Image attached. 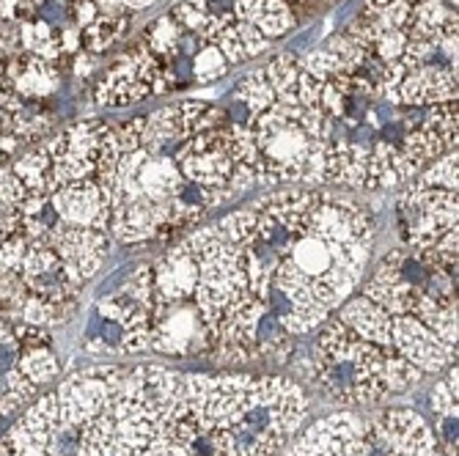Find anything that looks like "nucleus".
I'll list each match as a JSON object with an SVG mask.
<instances>
[{
    "instance_id": "nucleus-1",
    "label": "nucleus",
    "mask_w": 459,
    "mask_h": 456,
    "mask_svg": "<svg viewBox=\"0 0 459 456\" xmlns=\"http://www.w3.org/2000/svg\"><path fill=\"white\" fill-rule=\"evenodd\" d=\"M247 247L267 278V314L289 336H306L363 283L377 220L355 198L325 187H286L250 203Z\"/></svg>"
},
{
    "instance_id": "nucleus-2",
    "label": "nucleus",
    "mask_w": 459,
    "mask_h": 456,
    "mask_svg": "<svg viewBox=\"0 0 459 456\" xmlns=\"http://www.w3.org/2000/svg\"><path fill=\"white\" fill-rule=\"evenodd\" d=\"M306 377L339 404L371 407L394 393L415 388L424 374L396 349H383L360 339L339 316L319 324Z\"/></svg>"
},
{
    "instance_id": "nucleus-3",
    "label": "nucleus",
    "mask_w": 459,
    "mask_h": 456,
    "mask_svg": "<svg viewBox=\"0 0 459 456\" xmlns=\"http://www.w3.org/2000/svg\"><path fill=\"white\" fill-rule=\"evenodd\" d=\"M303 113L306 108L298 99H275L264 113L245 121L256 146V185L270 187L306 182L311 187H322L325 143L314 141L303 130Z\"/></svg>"
},
{
    "instance_id": "nucleus-4",
    "label": "nucleus",
    "mask_w": 459,
    "mask_h": 456,
    "mask_svg": "<svg viewBox=\"0 0 459 456\" xmlns=\"http://www.w3.org/2000/svg\"><path fill=\"white\" fill-rule=\"evenodd\" d=\"M41 146L50 154L53 179L58 187L80 179H97L100 185L113 187V176L121 159L113 124L74 121Z\"/></svg>"
},
{
    "instance_id": "nucleus-5",
    "label": "nucleus",
    "mask_w": 459,
    "mask_h": 456,
    "mask_svg": "<svg viewBox=\"0 0 459 456\" xmlns=\"http://www.w3.org/2000/svg\"><path fill=\"white\" fill-rule=\"evenodd\" d=\"M165 64L169 61L152 56L138 39L97 82V105L108 110H121L171 91L174 86L169 80V72H165Z\"/></svg>"
},
{
    "instance_id": "nucleus-6",
    "label": "nucleus",
    "mask_w": 459,
    "mask_h": 456,
    "mask_svg": "<svg viewBox=\"0 0 459 456\" xmlns=\"http://www.w3.org/2000/svg\"><path fill=\"white\" fill-rule=\"evenodd\" d=\"M459 203L456 193L427 187L419 179L407 182V187L396 198V223L410 251L432 247L443 234L456 228Z\"/></svg>"
},
{
    "instance_id": "nucleus-7",
    "label": "nucleus",
    "mask_w": 459,
    "mask_h": 456,
    "mask_svg": "<svg viewBox=\"0 0 459 456\" xmlns=\"http://www.w3.org/2000/svg\"><path fill=\"white\" fill-rule=\"evenodd\" d=\"M174 162L187 182L206 187V190H229L231 193V176H234L237 162H234V151H231L229 124L226 127L187 138L174 151Z\"/></svg>"
},
{
    "instance_id": "nucleus-8",
    "label": "nucleus",
    "mask_w": 459,
    "mask_h": 456,
    "mask_svg": "<svg viewBox=\"0 0 459 456\" xmlns=\"http://www.w3.org/2000/svg\"><path fill=\"white\" fill-rule=\"evenodd\" d=\"M20 275L28 286V295L53 305L64 316V322L74 314L80 288L86 280H82L50 245L28 247V254L20 264Z\"/></svg>"
},
{
    "instance_id": "nucleus-9",
    "label": "nucleus",
    "mask_w": 459,
    "mask_h": 456,
    "mask_svg": "<svg viewBox=\"0 0 459 456\" xmlns=\"http://www.w3.org/2000/svg\"><path fill=\"white\" fill-rule=\"evenodd\" d=\"M110 195H113V187L100 185L97 179H80V182L61 185L50 195V203L58 212L61 226L108 231V226H110Z\"/></svg>"
},
{
    "instance_id": "nucleus-10",
    "label": "nucleus",
    "mask_w": 459,
    "mask_h": 456,
    "mask_svg": "<svg viewBox=\"0 0 459 456\" xmlns=\"http://www.w3.org/2000/svg\"><path fill=\"white\" fill-rule=\"evenodd\" d=\"M391 347L421 374H437L456 360V349L446 347L424 322L407 314L391 316Z\"/></svg>"
},
{
    "instance_id": "nucleus-11",
    "label": "nucleus",
    "mask_w": 459,
    "mask_h": 456,
    "mask_svg": "<svg viewBox=\"0 0 459 456\" xmlns=\"http://www.w3.org/2000/svg\"><path fill=\"white\" fill-rule=\"evenodd\" d=\"M53 251L82 278L89 280L100 272L105 256L113 247V237L100 228H77V226H61L53 234L50 242Z\"/></svg>"
},
{
    "instance_id": "nucleus-12",
    "label": "nucleus",
    "mask_w": 459,
    "mask_h": 456,
    "mask_svg": "<svg viewBox=\"0 0 459 456\" xmlns=\"http://www.w3.org/2000/svg\"><path fill=\"white\" fill-rule=\"evenodd\" d=\"M456 99V69L432 61L410 69L399 82V108H429Z\"/></svg>"
},
{
    "instance_id": "nucleus-13",
    "label": "nucleus",
    "mask_w": 459,
    "mask_h": 456,
    "mask_svg": "<svg viewBox=\"0 0 459 456\" xmlns=\"http://www.w3.org/2000/svg\"><path fill=\"white\" fill-rule=\"evenodd\" d=\"M4 80H9V89L22 99V102H41L58 91L61 77L56 64L36 58L25 50H17L6 58V74Z\"/></svg>"
},
{
    "instance_id": "nucleus-14",
    "label": "nucleus",
    "mask_w": 459,
    "mask_h": 456,
    "mask_svg": "<svg viewBox=\"0 0 459 456\" xmlns=\"http://www.w3.org/2000/svg\"><path fill=\"white\" fill-rule=\"evenodd\" d=\"M154 272V297L162 303H185L193 300V288L198 283V264L187 254V247L177 242L169 254L152 262Z\"/></svg>"
},
{
    "instance_id": "nucleus-15",
    "label": "nucleus",
    "mask_w": 459,
    "mask_h": 456,
    "mask_svg": "<svg viewBox=\"0 0 459 456\" xmlns=\"http://www.w3.org/2000/svg\"><path fill=\"white\" fill-rule=\"evenodd\" d=\"M368 168V146L355 143L350 138L327 141L325 157H322V187H347V190H363Z\"/></svg>"
},
{
    "instance_id": "nucleus-16",
    "label": "nucleus",
    "mask_w": 459,
    "mask_h": 456,
    "mask_svg": "<svg viewBox=\"0 0 459 456\" xmlns=\"http://www.w3.org/2000/svg\"><path fill=\"white\" fill-rule=\"evenodd\" d=\"M421 171L402 154V149L391 141L374 138L368 146V168L363 179L366 193H380V190H394L407 182H412Z\"/></svg>"
},
{
    "instance_id": "nucleus-17",
    "label": "nucleus",
    "mask_w": 459,
    "mask_h": 456,
    "mask_svg": "<svg viewBox=\"0 0 459 456\" xmlns=\"http://www.w3.org/2000/svg\"><path fill=\"white\" fill-rule=\"evenodd\" d=\"M234 20L250 22L262 30V36L281 39L298 25V12L286 0H234Z\"/></svg>"
},
{
    "instance_id": "nucleus-18",
    "label": "nucleus",
    "mask_w": 459,
    "mask_h": 456,
    "mask_svg": "<svg viewBox=\"0 0 459 456\" xmlns=\"http://www.w3.org/2000/svg\"><path fill=\"white\" fill-rule=\"evenodd\" d=\"M350 330L371 344H377L383 349H394L391 347V314H385L380 305H374L368 297L358 295V297H350L339 314H336Z\"/></svg>"
},
{
    "instance_id": "nucleus-19",
    "label": "nucleus",
    "mask_w": 459,
    "mask_h": 456,
    "mask_svg": "<svg viewBox=\"0 0 459 456\" xmlns=\"http://www.w3.org/2000/svg\"><path fill=\"white\" fill-rule=\"evenodd\" d=\"M456 9L443 4V0H415L410 20L404 25L407 39H421V41H437L446 36H456Z\"/></svg>"
},
{
    "instance_id": "nucleus-20",
    "label": "nucleus",
    "mask_w": 459,
    "mask_h": 456,
    "mask_svg": "<svg viewBox=\"0 0 459 456\" xmlns=\"http://www.w3.org/2000/svg\"><path fill=\"white\" fill-rule=\"evenodd\" d=\"M182 143H185V133H182L177 105L160 108L146 116L141 149H146L149 154H169L171 149H179Z\"/></svg>"
},
{
    "instance_id": "nucleus-21",
    "label": "nucleus",
    "mask_w": 459,
    "mask_h": 456,
    "mask_svg": "<svg viewBox=\"0 0 459 456\" xmlns=\"http://www.w3.org/2000/svg\"><path fill=\"white\" fill-rule=\"evenodd\" d=\"M133 25V12H121V14H100L89 28L80 30L82 39V50L86 53H108L116 45H121L124 39L130 33Z\"/></svg>"
},
{
    "instance_id": "nucleus-22",
    "label": "nucleus",
    "mask_w": 459,
    "mask_h": 456,
    "mask_svg": "<svg viewBox=\"0 0 459 456\" xmlns=\"http://www.w3.org/2000/svg\"><path fill=\"white\" fill-rule=\"evenodd\" d=\"M14 176L25 185L28 193H36V195H53L58 190L56 179H53V162H50V154L45 151V146H36L30 151H25L14 165H12Z\"/></svg>"
},
{
    "instance_id": "nucleus-23",
    "label": "nucleus",
    "mask_w": 459,
    "mask_h": 456,
    "mask_svg": "<svg viewBox=\"0 0 459 456\" xmlns=\"http://www.w3.org/2000/svg\"><path fill=\"white\" fill-rule=\"evenodd\" d=\"M231 99H234V105L242 108V113L247 118L264 113L275 102V91L267 82L264 69H256V72H250L247 77H242L234 86V91H231Z\"/></svg>"
},
{
    "instance_id": "nucleus-24",
    "label": "nucleus",
    "mask_w": 459,
    "mask_h": 456,
    "mask_svg": "<svg viewBox=\"0 0 459 456\" xmlns=\"http://www.w3.org/2000/svg\"><path fill=\"white\" fill-rule=\"evenodd\" d=\"M399 149H402V154L415 165L419 171H424L427 165H432L437 157H443V154H448V149H446V143H443V138L437 135V133H432V130H427V127H415V130H407L402 138H399V143H396Z\"/></svg>"
},
{
    "instance_id": "nucleus-25",
    "label": "nucleus",
    "mask_w": 459,
    "mask_h": 456,
    "mask_svg": "<svg viewBox=\"0 0 459 456\" xmlns=\"http://www.w3.org/2000/svg\"><path fill=\"white\" fill-rule=\"evenodd\" d=\"M182 39H185V30L177 25V20L171 14H165L160 20H154L146 33L141 36V41L146 45V50L162 61H171L174 56H179L182 50Z\"/></svg>"
},
{
    "instance_id": "nucleus-26",
    "label": "nucleus",
    "mask_w": 459,
    "mask_h": 456,
    "mask_svg": "<svg viewBox=\"0 0 459 456\" xmlns=\"http://www.w3.org/2000/svg\"><path fill=\"white\" fill-rule=\"evenodd\" d=\"M264 74L275 91V99H295L298 74H300V61L295 53H278L275 58H270Z\"/></svg>"
},
{
    "instance_id": "nucleus-27",
    "label": "nucleus",
    "mask_w": 459,
    "mask_h": 456,
    "mask_svg": "<svg viewBox=\"0 0 459 456\" xmlns=\"http://www.w3.org/2000/svg\"><path fill=\"white\" fill-rule=\"evenodd\" d=\"M459 108L456 99L454 102H440V105H429L421 113V127L437 133L446 143L448 151H456V138H459Z\"/></svg>"
},
{
    "instance_id": "nucleus-28",
    "label": "nucleus",
    "mask_w": 459,
    "mask_h": 456,
    "mask_svg": "<svg viewBox=\"0 0 459 456\" xmlns=\"http://www.w3.org/2000/svg\"><path fill=\"white\" fill-rule=\"evenodd\" d=\"M212 228H215L229 245L242 247V245H247L250 239L256 237V210L247 203V206H242V210H234V212L223 215Z\"/></svg>"
},
{
    "instance_id": "nucleus-29",
    "label": "nucleus",
    "mask_w": 459,
    "mask_h": 456,
    "mask_svg": "<svg viewBox=\"0 0 459 456\" xmlns=\"http://www.w3.org/2000/svg\"><path fill=\"white\" fill-rule=\"evenodd\" d=\"M421 185L427 187H440V190H451L456 193V182H459V162H456V151H448L443 157H437L432 165H427V168L415 176Z\"/></svg>"
},
{
    "instance_id": "nucleus-30",
    "label": "nucleus",
    "mask_w": 459,
    "mask_h": 456,
    "mask_svg": "<svg viewBox=\"0 0 459 456\" xmlns=\"http://www.w3.org/2000/svg\"><path fill=\"white\" fill-rule=\"evenodd\" d=\"M190 69H193V82H212V80H221L231 66H229V61L221 56V50L215 47V45H201L198 47V53L193 56V61H190Z\"/></svg>"
},
{
    "instance_id": "nucleus-31",
    "label": "nucleus",
    "mask_w": 459,
    "mask_h": 456,
    "mask_svg": "<svg viewBox=\"0 0 459 456\" xmlns=\"http://www.w3.org/2000/svg\"><path fill=\"white\" fill-rule=\"evenodd\" d=\"M325 47H327L330 53H336V58H339L342 66H344V74H352V72H358L360 66H366V61H368V56H371V50H366L363 45H358V41L350 39L344 30L336 33V36H330Z\"/></svg>"
},
{
    "instance_id": "nucleus-32",
    "label": "nucleus",
    "mask_w": 459,
    "mask_h": 456,
    "mask_svg": "<svg viewBox=\"0 0 459 456\" xmlns=\"http://www.w3.org/2000/svg\"><path fill=\"white\" fill-rule=\"evenodd\" d=\"M300 61V69L308 72L311 77H316L319 82H327L336 74H344V66L342 61L336 58V53H330L327 47H319V50H311L308 56L298 58Z\"/></svg>"
},
{
    "instance_id": "nucleus-33",
    "label": "nucleus",
    "mask_w": 459,
    "mask_h": 456,
    "mask_svg": "<svg viewBox=\"0 0 459 456\" xmlns=\"http://www.w3.org/2000/svg\"><path fill=\"white\" fill-rule=\"evenodd\" d=\"M402 66L410 72V69H419V66H424V64H432V61H443L440 58V53H437V45L435 41H421V39H407V47H404V53H402ZM443 64H448V61H443ZM451 66V64H448Z\"/></svg>"
},
{
    "instance_id": "nucleus-34",
    "label": "nucleus",
    "mask_w": 459,
    "mask_h": 456,
    "mask_svg": "<svg viewBox=\"0 0 459 456\" xmlns=\"http://www.w3.org/2000/svg\"><path fill=\"white\" fill-rule=\"evenodd\" d=\"M234 30H237V39H239V45H242L247 61H250V58H259V56L267 53L270 45H273V41H270L267 36H262V30H259L256 25H250V22H239V20H237V22H234Z\"/></svg>"
},
{
    "instance_id": "nucleus-35",
    "label": "nucleus",
    "mask_w": 459,
    "mask_h": 456,
    "mask_svg": "<svg viewBox=\"0 0 459 456\" xmlns=\"http://www.w3.org/2000/svg\"><path fill=\"white\" fill-rule=\"evenodd\" d=\"M143 127H146V116H133V118H127L124 124H118V127H113L121 154H130V151H138L141 149Z\"/></svg>"
},
{
    "instance_id": "nucleus-36",
    "label": "nucleus",
    "mask_w": 459,
    "mask_h": 456,
    "mask_svg": "<svg viewBox=\"0 0 459 456\" xmlns=\"http://www.w3.org/2000/svg\"><path fill=\"white\" fill-rule=\"evenodd\" d=\"M404 47H407V33L404 30H385L377 41H374L371 56L380 58L383 64H388V61H399Z\"/></svg>"
},
{
    "instance_id": "nucleus-37",
    "label": "nucleus",
    "mask_w": 459,
    "mask_h": 456,
    "mask_svg": "<svg viewBox=\"0 0 459 456\" xmlns=\"http://www.w3.org/2000/svg\"><path fill=\"white\" fill-rule=\"evenodd\" d=\"M171 17L177 20V25L185 30V33H193L195 39L204 33V28H206V20H210V14H206L204 9H195V6H187V4H179L171 9Z\"/></svg>"
},
{
    "instance_id": "nucleus-38",
    "label": "nucleus",
    "mask_w": 459,
    "mask_h": 456,
    "mask_svg": "<svg viewBox=\"0 0 459 456\" xmlns=\"http://www.w3.org/2000/svg\"><path fill=\"white\" fill-rule=\"evenodd\" d=\"M322 110L333 118V121H344L347 113H350V97L339 89L333 86V82H322Z\"/></svg>"
},
{
    "instance_id": "nucleus-39",
    "label": "nucleus",
    "mask_w": 459,
    "mask_h": 456,
    "mask_svg": "<svg viewBox=\"0 0 459 456\" xmlns=\"http://www.w3.org/2000/svg\"><path fill=\"white\" fill-rule=\"evenodd\" d=\"M295 99L306 108V110H322V82L316 77H311L308 72L300 69L298 74V89H295Z\"/></svg>"
},
{
    "instance_id": "nucleus-40",
    "label": "nucleus",
    "mask_w": 459,
    "mask_h": 456,
    "mask_svg": "<svg viewBox=\"0 0 459 456\" xmlns=\"http://www.w3.org/2000/svg\"><path fill=\"white\" fill-rule=\"evenodd\" d=\"M25 198H28V190L14 176V171L12 168H0V201H4L6 206H14V210H20Z\"/></svg>"
},
{
    "instance_id": "nucleus-41",
    "label": "nucleus",
    "mask_w": 459,
    "mask_h": 456,
    "mask_svg": "<svg viewBox=\"0 0 459 456\" xmlns=\"http://www.w3.org/2000/svg\"><path fill=\"white\" fill-rule=\"evenodd\" d=\"M66 14H69L72 25L82 30V28H89L100 17V9H97L94 0H74V4L66 9Z\"/></svg>"
},
{
    "instance_id": "nucleus-42",
    "label": "nucleus",
    "mask_w": 459,
    "mask_h": 456,
    "mask_svg": "<svg viewBox=\"0 0 459 456\" xmlns=\"http://www.w3.org/2000/svg\"><path fill=\"white\" fill-rule=\"evenodd\" d=\"M429 401H432V409L437 412V416H456V391H451L448 383H440L432 391Z\"/></svg>"
},
{
    "instance_id": "nucleus-43",
    "label": "nucleus",
    "mask_w": 459,
    "mask_h": 456,
    "mask_svg": "<svg viewBox=\"0 0 459 456\" xmlns=\"http://www.w3.org/2000/svg\"><path fill=\"white\" fill-rule=\"evenodd\" d=\"M440 434H443V445L451 456H456V416H440Z\"/></svg>"
},
{
    "instance_id": "nucleus-44",
    "label": "nucleus",
    "mask_w": 459,
    "mask_h": 456,
    "mask_svg": "<svg viewBox=\"0 0 459 456\" xmlns=\"http://www.w3.org/2000/svg\"><path fill=\"white\" fill-rule=\"evenodd\" d=\"M94 69H97V56H94V53H86V50L74 53V74L89 77Z\"/></svg>"
},
{
    "instance_id": "nucleus-45",
    "label": "nucleus",
    "mask_w": 459,
    "mask_h": 456,
    "mask_svg": "<svg viewBox=\"0 0 459 456\" xmlns=\"http://www.w3.org/2000/svg\"><path fill=\"white\" fill-rule=\"evenodd\" d=\"M20 146V138H14V135H4L0 133V162H4L14 149Z\"/></svg>"
},
{
    "instance_id": "nucleus-46",
    "label": "nucleus",
    "mask_w": 459,
    "mask_h": 456,
    "mask_svg": "<svg viewBox=\"0 0 459 456\" xmlns=\"http://www.w3.org/2000/svg\"><path fill=\"white\" fill-rule=\"evenodd\" d=\"M121 4L127 6L130 12H138V9H146V6L157 4V0H121Z\"/></svg>"
},
{
    "instance_id": "nucleus-47",
    "label": "nucleus",
    "mask_w": 459,
    "mask_h": 456,
    "mask_svg": "<svg viewBox=\"0 0 459 456\" xmlns=\"http://www.w3.org/2000/svg\"><path fill=\"white\" fill-rule=\"evenodd\" d=\"M182 4H187V6H195V9H210L212 4H215V0H182Z\"/></svg>"
},
{
    "instance_id": "nucleus-48",
    "label": "nucleus",
    "mask_w": 459,
    "mask_h": 456,
    "mask_svg": "<svg viewBox=\"0 0 459 456\" xmlns=\"http://www.w3.org/2000/svg\"><path fill=\"white\" fill-rule=\"evenodd\" d=\"M443 4H448V6H454V9H456V0H443Z\"/></svg>"
},
{
    "instance_id": "nucleus-49",
    "label": "nucleus",
    "mask_w": 459,
    "mask_h": 456,
    "mask_svg": "<svg viewBox=\"0 0 459 456\" xmlns=\"http://www.w3.org/2000/svg\"><path fill=\"white\" fill-rule=\"evenodd\" d=\"M286 4H291V6H295V4H298V0H286ZM300 4H306V0H300Z\"/></svg>"
},
{
    "instance_id": "nucleus-50",
    "label": "nucleus",
    "mask_w": 459,
    "mask_h": 456,
    "mask_svg": "<svg viewBox=\"0 0 459 456\" xmlns=\"http://www.w3.org/2000/svg\"><path fill=\"white\" fill-rule=\"evenodd\" d=\"M407 4H415V0H407Z\"/></svg>"
}]
</instances>
